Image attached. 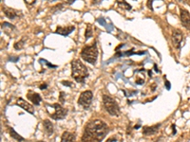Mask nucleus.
Here are the masks:
<instances>
[{
  "label": "nucleus",
  "mask_w": 190,
  "mask_h": 142,
  "mask_svg": "<svg viewBox=\"0 0 190 142\" xmlns=\"http://www.w3.org/2000/svg\"><path fill=\"white\" fill-rule=\"evenodd\" d=\"M109 132V125L101 120L88 122L82 135V142H102Z\"/></svg>",
  "instance_id": "f257e3e1"
},
{
  "label": "nucleus",
  "mask_w": 190,
  "mask_h": 142,
  "mask_svg": "<svg viewBox=\"0 0 190 142\" xmlns=\"http://www.w3.org/2000/svg\"><path fill=\"white\" fill-rule=\"evenodd\" d=\"M71 77L78 84H85L88 77V69L79 59L71 62Z\"/></svg>",
  "instance_id": "f03ea898"
},
{
  "label": "nucleus",
  "mask_w": 190,
  "mask_h": 142,
  "mask_svg": "<svg viewBox=\"0 0 190 142\" xmlns=\"http://www.w3.org/2000/svg\"><path fill=\"white\" fill-rule=\"evenodd\" d=\"M81 58L85 62L90 64H95L97 62L98 59V49H97V43L96 41L90 45L85 46L81 50Z\"/></svg>",
  "instance_id": "7ed1b4c3"
},
{
  "label": "nucleus",
  "mask_w": 190,
  "mask_h": 142,
  "mask_svg": "<svg viewBox=\"0 0 190 142\" xmlns=\"http://www.w3.org/2000/svg\"><path fill=\"white\" fill-rule=\"evenodd\" d=\"M103 105L105 110L110 116L118 117L120 115V107H119L117 102L109 95H103Z\"/></svg>",
  "instance_id": "20e7f679"
},
{
  "label": "nucleus",
  "mask_w": 190,
  "mask_h": 142,
  "mask_svg": "<svg viewBox=\"0 0 190 142\" xmlns=\"http://www.w3.org/2000/svg\"><path fill=\"white\" fill-rule=\"evenodd\" d=\"M53 108V113L50 114V117L54 120H64L68 115V110L65 109L61 104L54 103L51 105Z\"/></svg>",
  "instance_id": "39448f33"
},
{
  "label": "nucleus",
  "mask_w": 190,
  "mask_h": 142,
  "mask_svg": "<svg viewBox=\"0 0 190 142\" xmlns=\"http://www.w3.org/2000/svg\"><path fill=\"white\" fill-rule=\"evenodd\" d=\"M92 99H93V93L90 90H87L84 91L78 99V104L80 106H82L85 110H87L90 108V106L91 105L92 102Z\"/></svg>",
  "instance_id": "423d86ee"
},
{
  "label": "nucleus",
  "mask_w": 190,
  "mask_h": 142,
  "mask_svg": "<svg viewBox=\"0 0 190 142\" xmlns=\"http://www.w3.org/2000/svg\"><path fill=\"white\" fill-rule=\"evenodd\" d=\"M183 39V35L181 29H174L173 32H172V36H171V41H172V45L175 47L176 49H181V44L182 42Z\"/></svg>",
  "instance_id": "0eeeda50"
},
{
  "label": "nucleus",
  "mask_w": 190,
  "mask_h": 142,
  "mask_svg": "<svg viewBox=\"0 0 190 142\" xmlns=\"http://www.w3.org/2000/svg\"><path fill=\"white\" fill-rule=\"evenodd\" d=\"M180 20L183 28L190 31V13L185 9L180 10Z\"/></svg>",
  "instance_id": "6e6552de"
},
{
  "label": "nucleus",
  "mask_w": 190,
  "mask_h": 142,
  "mask_svg": "<svg viewBox=\"0 0 190 142\" xmlns=\"http://www.w3.org/2000/svg\"><path fill=\"white\" fill-rule=\"evenodd\" d=\"M2 10H3V13H4L5 16L7 17V18H9L10 20H14L16 18H18V17L22 16L21 11L17 10L11 9L9 7H3Z\"/></svg>",
  "instance_id": "1a4fd4ad"
},
{
  "label": "nucleus",
  "mask_w": 190,
  "mask_h": 142,
  "mask_svg": "<svg viewBox=\"0 0 190 142\" xmlns=\"http://www.w3.org/2000/svg\"><path fill=\"white\" fill-rule=\"evenodd\" d=\"M16 105L19 106V107H21L22 109H24L25 111H27L28 113H29V114H32V115L34 114V108H33V106L32 104H29L27 102V100L23 99L22 98H19L18 99H17Z\"/></svg>",
  "instance_id": "9d476101"
},
{
  "label": "nucleus",
  "mask_w": 190,
  "mask_h": 142,
  "mask_svg": "<svg viewBox=\"0 0 190 142\" xmlns=\"http://www.w3.org/2000/svg\"><path fill=\"white\" fill-rule=\"evenodd\" d=\"M74 29H75V26H67V27L57 26L55 33L59 34V35H62V36H69Z\"/></svg>",
  "instance_id": "9b49d317"
},
{
  "label": "nucleus",
  "mask_w": 190,
  "mask_h": 142,
  "mask_svg": "<svg viewBox=\"0 0 190 142\" xmlns=\"http://www.w3.org/2000/svg\"><path fill=\"white\" fill-rule=\"evenodd\" d=\"M27 98L29 102H32V104H34V105H40V103L42 102V98H41L40 95L38 93H35L31 90L28 92Z\"/></svg>",
  "instance_id": "f8f14e48"
},
{
  "label": "nucleus",
  "mask_w": 190,
  "mask_h": 142,
  "mask_svg": "<svg viewBox=\"0 0 190 142\" xmlns=\"http://www.w3.org/2000/svg\"><path fill=\"white\" fill-rule=\"evenodd\" d=\"M2 29L6 34H8L9 36H14V34L17 31L16 27L14 26L13 24H11L9 22H3L2 23Z\"/></svg>",
  "instance_id": "ddd939ff"
},
{
  "label": "nucleus",
  "mask_w": 190,
  "mask_h": 142,
  "mask_svg": "<svg viewBox=\"0 0 190 142\" xmlns=\"http://www.w3.org/2000/svg\"><path fill=\"white\" fill-rule=\"evenodd\" d=\"M161 126H162L161 123H158V124H156V125H153V126H145L144 128H142V134H144L145 135H155Z\"/></svg>",
  "instance_id": "4468645a"
},
{
  "label": "nucleus",
  "mask_w": 190,
  "mask_h": 142,
  "mask_svg": "<svg viewBox=\"0 0 190 142\" xmlns=\"http://www.w3.org/2000/svg\"><path fill=\"white\" fill-rule=\"evenodd\" d=\"M43 129L46 135H49V137L52 135L53 132H54V127H53V124L50 120H45L43 121Z\"/></svg>",
  "instance_id": "2eb2a0df"
},
{
  "label": "nucleus",
  "mask_w": 190,
  "mask_h": 142,
  "mask_svg": "<svg viewBox=\"0 0 190 142\" xmlns=\"http://www.w3.org/2000/svg\"><path fill=\"white\" fill-rule=\"evenodd\" d=\"M60 142H76L75 135L70 132H64L61 135V141Z\"/></svg>",
  "instance_id": "dca6fc26"
},
{
  "label": "nucleus",
  "mask_w": 190,
  "mask_h": 142,
  "mask_svg": "<svg viewBox=\"0 0 190 142\" xmlns=\"http://www.w3.org/2000/svg\"><path fill=\"white\" fill-rule=\"evenodd\" d=\"M145 53H146V51L134 52L133 49H130V50H127V51H126V52L119 51V52L117 53V54L115 55V57L117 58V57H124V56H132V55H134V54H139V55H141V54H145Z\"/></svg>",
  "instance_id": "f3484780"
},
{
  "label": "nucleus",
  "mask_w": 190,
  "mask_h": 142,
  "mask_svg": "<svg viewBox=\"0 0 190 142\" xmlns=\"http://www.w3.org/2000/svg\"><path fill=\"white\" fill-rule=\"evenodd\" d=\"M9 134H10V135H11V138H13V139H15L16 141H18V142L24 141V138L21 137V135H20L19 134H17V133L14 131V129H13V128H9Z\"/></svg>",
  "instance_id": "a211bd4d"
},
{
  "label": "nucleus",
  "mask_w": 190,
  "mask_h": 142,
  "mask_svg": "<svg viewBox=\"0 0 190 142\" xmlns=\"http://www.w3.org/2000/svg\"><path fill=\"white\" fill-rule=\"evenodd\" d=\"M116 3L117 5L123 10H131V6H130L126 0H116Z\"/></svg>",
  "instance_id": "6ab92c4d"
},
{
  "label": "nucleus",
  "mask_w": 190,
  "mask_h": 142,
  "mask_svg": "<svg viewBox=\"0 0 190 142\" xmlns=\"http://www.w3.org/2000/svg\"><path fill=\"white\" fill-rule=\"evenodd\" d=\"M25 39H26V37H23L20 41L16 42L14 45V47L15 49V50H21L24 49V46H25Z\"/></svg>",
  "instance_id": "aec40b11"
},
{
  "label": "nucleus",
  "mask_w": 190,
  "mask_h": 142,
  "mask_svg": "<svg viewBox=\"0 0 190 142\" xmlns=\"http://www.w3.org/2000/svg\"><path fill=\"white\" fill-rule=\"evenodd\" d=\"M64 7H65V4H64V3H63V4H62V3H61V4H57V5H55V6H53V7L51 8V13H60V11L63 10Z\"/></svg>",
  "instance_id": "412c9836"
},
{
  "label": "nucleus",
  "mask_w": 190,
  "mask_h": 142,
  "mask_svg": "<svg viewBox=\"0 0 190 142\" xmlns=\"http://www.w3.org/2000/svg\"><path fill=\"white\" fill-rule=\"evenodd\" d=\"M93 36V31H92V27L90 25H87V28H86V32H85V39L88 40L90 38H91Z\"/></svg>",
  "instance_id": "4be33fe9"
},
{
  "label": "nucleus",
  "mask_w": 190,
  "mask_h": 142,
  "mask_svg": "<svg viewBox=\"0 0 190 142\" xmlns=\"http://www.w3.org/2000/svg\"><path fill=\"white\" fill-rule=\"evenodd\" d=\"M45 63L46 64V66L47 67H51V68H56L57 67V66H54V64H51L50 62H48V61H46L45 59H39V63Z\"/></svg>",
  "instance_id": "5701e85b"
},
{
  "label": "nucleus",
  "mask_w": 190,
  "mask_h": 142,
  "mask_svg": "<svg viewBox=\"0 0 190 142\" xmlns=\"http://www.w3.org/2000/svg\"><path fill=\"white\" fill-rule=\"evenodd\" d=\"M61 84H64L65 86H68V87H74V84H72V82L69 81H62Z\"/></svg>",
  "instance_id": "b1692460"
},
{
  "label": "nucleus",
  "mask_w": 190,
  "mask_h": 142,
  "mask_svg": "<svg viewBox=\"0 0 190 142\" xmlns=\"http://www.w3.org/2000/svg\"><path fill=\"white\" fill-rule=\"evenodd\" d=\"M64 96H65V93H64V92H60V96H59V100H60L62 104L65 102V98H64Z\"/></svg>",
  "instance_id": "393cba45"
},
{
  "label": "nucleus",
  "mask_w": 190,
  "mask_h": 142,
  "mask_svg": "<svg viewBox=\"0 0 190 142\" xmlns=\"http://www.w3.org/2000/svg\"><path fill=\"white\" fill-rule=\"evenodd\" d=\"M75 1L76 0H63L64 4H66V5H71V4H73Z\"/></svg>",
  "instance_id": "a878e982"
},
{
  "label": "nucleus",
  "mask_w": 190,
  "mask_h": 142,
  "mask_svg": "<svg viewBox=\"0 0 190 142\" xmlns=\"http://www.w3.org/2000/svg\"><path fill=\"white\" fill-rule=\"evenodd\" d=\"M164 84H165V88H166V89H167V90H169L170 88H171V84H170V82H169L167 80H165Z\"/></svg>",
  "instance_id": "bb28decb"
},
{
  "label": "nucleus",
  "mask_w": 190,
  "mask_h": 142,
  "mask_svg": "<svg viewBox=\"0 0 190 142\" xmlns=\"http://www.w3.org/2000/svg\"><path fill=\"white\" fill-rule=\"evenodd\" d=\"M24 1H25V3L28 4V5H32V4L35 3L36 0H24Z\"/></svg>",
  "instance_id": "cd10ccee"
},
{
  "label": "nucleus",
  "mask_w": 190,
  "mask_h": 142,
  "mask_svg": "<svg viewBox=\"0 0 190 142\" xmlns=\"http://www.w3.org/2000/svg\"><path fill=\"white\" fill-rule=\"evenodd\" d=\"M152 1H153V0H148V1H147V7L149 8L151 10H153V7H152Z\"/></svg>",
  "instance_id": "c85d7f7f"
},
{
  "label": "nucleus",
  "mask_w": 190,
  "mask_h": 142,
  "mask_svg": "<svg viewBox=\"0 0 190 142\" xmlns=\"http://www.w3.org/2000/svg\"><path fill=\"white\" fill-rule=\"evenodd\" d=\"M171 127H172V130H173V132H172V135H176V133H177V131H176V125H175V124H172Z\"/></svg>",
  "instance_id": "c756f323"
},
{
  "label": "nucleus",
  "mask_w": 190,
  "mask_h": 142,
  "mask_svg": "<svg viewBox=\"0 0 190 142\" xmlns=\"http://www.w3.org/2000/svg\"><path fill=\"white\" fill-rule=\"evenodd\" d=\"M48 87V84H41L40 86H39V88L41 90H44V89H46V88Z\"/></svg>",
  "instance_id": "7c9ffc66"
},
{
  "label": "nucleus",
  "mask_w": 190,
  "mask_h": 142,
  "mask_svg": "<svg viewBox=\"0 0 190 142\" xmlns=\"http://www.w3.org/2000/svg\"><path fill=\"white\" fill-rule=\"evenodd\" d=\"M102 1L103 0H93V5H99Z\"/></svg>",
  "instance_id": "2f4dec72"
},
{
  "label": "nucleus",
  "mask_w": 190,
  "mask_h": 142,
  "mask_svg": "<svg viewBox=\"0 0 190 142\" xmlns=\"http://www.w3.org/2000/svg\"><path fill=\"white\" fill-rule=\"evenodd\" d=\"M17 60H18V57H16V58L10 57V58H9V61H14V62H16Z\"/></svg>",
  "instance_id": "473e14b6"
},
{
  "label": "nucleus",
  "mask_w": 190,
  "mask_h": 142,
  "mask_svg": "<svg viewBox=\"0 0 190 142\" xmlns=\"http://www.w3.org/2000/svg\"><path fill=\"white\" fill-rule=\"evenodd\" d=\"M115 141H116L115 138H109V139L106 140V142H115Z\"/></svg>",
  "instance_id": "72a5a7b5"
},
{
  "label": "nucleus",
  "mask_w": 190,
  "mask_h": 142,
  "mask_svg": "<svg viewBox=\"0 0 190 142\" xmlns=\"http://www.w3.org/2000/svg\"><path fill=\"white\" fill-rule=\"evenodd\" d=\"M48 1H50V2H54V1H56V0H48Z\"/></svg>",
  "instance_id": "f704fd0d"
},
{
  "label": "nucleus",
  "mask_w": 190,
  "mask_h": 142,
  "mask_svg": "<svg viewBox=\"0 0 190 142\" xmlns=\"http://www.w3.org/2000/svg\"><path fill=\"white\" fill-rule=\"evenodd\" d=\"M138 128H140V125H137V126H135V129H138Z\"/></svg>",
  "instance_id": "c9c22d12"
},
{
  "label": "nucleus",
  "mask_w": 190,
  "mask_h": 142,
  "mask_svg": "<svg viewBox=\"0 0 190 142\" xmlns=\"http://www.w3.org/2000/svg\"><path fill=\"white\" fill-rule=\"evenodd\" d=\"M187 4H188V5L190 6V0H187Z\"/></svg>",
  "instance_id": "e433bc0d"
},
{
  "label": "nucleus",
  "mask_w": 190,
  "mask_h": 142,
  "mask_svg": "<svg viewBox=\"0 0 190 142\" xmlns=\"http://www.w3.org/2000/svg\"><path fill=\"white\" fill-rule=\"evenodd\" d=\"M36 142H45V141H42V140H38V141H36Z\"/></svg>",
  "instance_id": "4c0bfd02"
}]
</instances>
